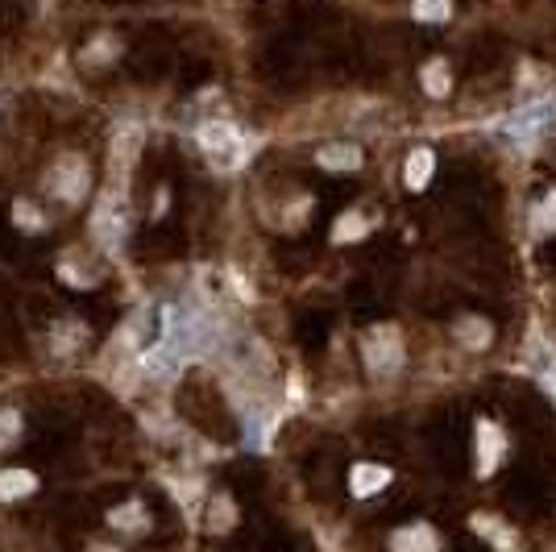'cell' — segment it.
Here are the masks:
<instances>
[{
    "label": "cell",
    "instance_id": "cell-9",
    "mask_svg": "<svg viewBox=\"0 0 556 552\" xmlns=\"http://www.w3.org/2000/svg\"><path fill=\"white\" fill-rule=\"evenodd\" d=\"M316 162H320L324 171H357V167H361V150L337 142V146H324V150L316 154Z\"/></svg>",
    "mask_w": 556,
    "mask_h": 552
},
{
    "label": "cell",
    "instance_id": "cell-7",
    "mask_svg": "<svg viewBox=\"0 0 556 552\" xmlns=\"http://www.w3.org/2000/svg\"><path fill=\"white\" fill-rule=\"evenodd\" d=\"M386 482H391V469H386V465H370V461L353 465V474H349V490L357 494V499H370V494H378Z\"/></svg>",
    "mask_w": 556,
    "mask_h": 552
},
{
    "label": "cell",
    "instance_id": "cell-4",
    "mask_svg": "<svg viewBox=\"0 0 556 552\" xmlns=\"http://www.w3.org/2000/svg\"><path fill=\"white\" fill-rule=\"evenodd\" d=\"M50 191L59 200L67 204H79L83 196H88V183H92V171H88V162H83V154H63L59 162L50 167Z\"/></svg>",
    "mask_w": 556,
    "mask_h": 552
},
{
    "label": "cell",
    "instance_id": "cell-19",
    "mask_svg": "<svg viewBox=\"0 0 556 552\" xmlns=\"http://www.w3.org/2000/svg\"><path fill=\"white\" fill-rule=\"evenodd\" d=\"M13 220H17V229H25V233H38L42 229V212L34 204H25V200L13 204Z\"/></svg>",
    "mask_w": 556,
    "mask_h": 552
},
{
    "label": "cell",
    "instance_id": "cell-1",
    "mask_svg": "<svg viewBox=\"0 0 556 552\" xmlns=\"http://www.w3.org/2000/svg\"><path fill=\"white\" fill-rule=\"evenodd\" d=\"M92 233L104 250H121V241L129 233V200H125V179H113L104 187V196L92 216Z\"/></svg>",
    "mask_w": 556,
    "mask_h": 552
},
{
    "label": "cell",
    "instance_id": "cell-12",
    "mask_svg": "<svg viewBox=\"0 0 556 552\" xmlns=\"http://www.w3.org/2000/svg\"><path fill=\"white\" fill-rule=\"evenodd\" d=\"M391 544H395L399 552H407V548H424V552H432L440 540H436V532H432V528H424V523H415V528L395 532V536H391Z\"/></svg>",
    "mask_w": 556,
    "mask_h": 552
},
{
    "label": "cell",
    "instance_id": "cell-3",
    "mask_svg": "<svg viewBox=\"0 0 556 552\" xmlns=\"http://www.w3.org/2000/svg\"><path fill=\"white\" fill-rule=\"evenodd\" d=\"M361 353H366V366L374 378H386L395 374L403 366V341H399V328L391 324H378L366 333V341H361Z\"/></svg>",
    "mask_w": 556,
    "mask_h": 552
},
{
    "label": "cell",
    "instance_id": "cell-18",
    "mask_svg": "<svg viewBox=\"0 0 556 552\" xmlns=\"http://www.w3.org/2000/svg\"><path fill=\"white\" fill-rule=\"evenodd\" d=\"M233 503L229 499H212V507H208V528H216V532H225V528H233Z\"/></svg>",
    "mask_w": 556,
    "mask_h": 552
},
{
    "label": "cell",
    "instance_id": "cell-15",
    "mask_svg": "<svg viewBox=\"0 0 556 552\" xmlns=\"http://www.w3.org/2000/svg\"><path fill=\"white\" fill-rule=\"evenodd\" d=\"M411 13H415V21L440 25V21H449V17H453V5H449V0H415Z\"/></svg>",
    "mask_w": 556,
    "mask_h": 552
},
{
    "label": "cell",
    "instance_id": "cell-22",
    "mask_svg": "<svg viewBox=\"0 0 556 552\" xmlns=\"http://www.w3.org/2000/svg\"><path fill=\"white\" fill-rule=\"evenodd\" d=\"M17 432H21V416H17V411H0V445L13 440Z\"/></svg>",
    "mask_w": 556,
    "mask_h": 552
},
{
    "label": "cell",
    "instance_id": "cell-14",
    "mask_svg": "<svg viewBox=\"0 0 556 552\" xmlns=\"http://www.w3.org/2000/svg\"><path fill=\"white\" fill-rule=\"evenodd\" d=\"M108 523L121 528V532H137V528H146V507L142 503H125V507H117L113 515H108Z\"/></svg>",
    "mask_w": 556,
    "mask_h": 552
},
{
    "label": "cell",
    "instance_id": "cell-10",
    "mask_svg": "<svg viewBox=\"0 0 556 552\" xmlns=\"http://www.w3.org/2000/svg\"><path fill=\"white\" fill-rule=\"evenodd\" d=\"M38 490V478L30 474V469H5L0 474V499L13 503V499H25V494Z\"/></svg>",
    "mask_w": 556,
    "mask_h": 552
},
{
    "label": "cell",
    "instance_id": "cell-5",
    "mask_svg": "<svg viewBox=\"0 0 556 552\" xmlns=\"http://www.w3.org/2000/svg\"><path fill=\"white\" fill-rule=\"evenodd\" d=\"M552 121H556V100H540V104H527L523 113H515L503 133L511 137V142H519V146H532Z\"/></svg>",
    "mask_w": 556,
    "mask_h": 552
},
{
    "label": "cell",
    "instance_id": "cell-16",
    "mask_svg": "<svg viewBox=\"0 0 556 552\" xmlns=\"http://www.w3.org/2000/svg\"><path fill=\"white\" fill-rule=\"evenodd\" d=\"M366 216L361 212H345L341 220H337V229H332V241H357V237H366Z\"/></svg>",
    "mask_w": 556,
    "mask_h": 552
},
{
    "label": "cell",
    "instance_id": "cell-11",
    "mask_svg": "<svg viewBox=\"0 0 556 552\" xmlns=\"http://www.w3.org/2000/svg\"><path fill=\"white\" fill-rule=\"evenodd\" d=\"M453 337H457L465 349H486V345H490V324H486L482 316H465V320H457Z\"/></svg>",
    "mask_w": 556,
    "mask_h": 552
},
{
    "label": "cell",
    "instance_id": "cell-17",
    "mask_svg": "<svg viewBox=\"0 0 556 552\" xmlns=\"http://www.w3.org/2000/svg\"><path fill=\"white\" fill-rule=\"evenodd\" d=\"M532 220H536V233H556V191H548V196L536 204Z\"/></svg>",
    "mask_w": 556,
    "mask_h": 552
},
{
    "label": "cell",
    "instance_id": "cell-21",
    "mask_svg": "<svg viewBox=\"0 0 556 552\" xmlns=\"http://www.w3.org/2000/svg\"><path fill=\"white\" fill-rule=\"evenodd\" d=\"M88 63H108V59H117V42L113 38H100V42H92L88 46V54H83Z\"/></svg>",
    "mask_w": 556,
    "mask_h": 552
},
{
    "label": "cell",
    "instance_id": "cell-8",
    "mask_svg": "<svg viewBox=\"0 0 556 552\" xmlns=\"http://www.w3.org/2000/svg\"><path fill=\"white\" fill-rule=\"evenodd\" d=\"M432 171H436L432 150H411L407 167H403V183H407L411 191H424V187H428V179H432Z\"/></svg>",
    "mask_w": 556,
    "mask_h": 552
},
{
    "label": "cell",
    "instance_id": "cell-2",
    "mask_svg": "<svg viewBox=\"0 0 556 552\" xmlns=\"http://www.w3.org/2000/svg\"><path fill=\"white\" fill-rule=\"evenodd\" d=\"M200 146L212 158V167H220V171H237L249 158V137H241V129L233 121H204Z\"/></svg>",
    "mask_w": 556,
    "mask_h": 552
},
{
    "label": "cell",
    "instance_id": "cell-6",
    "mask_svg": "<svg viewBox=\"0 0 556 552\" xmlns=\"http://www.w3.org/2000/svg\"><path fill=\"white\" fill-rule=\"evenodd\" d=\"M498 461H503V428L490 424V420H482V424H478V474H482V478L494 474Z\"/></svg>",
    "mask_w": 556,
    "mask_h": 552
},
{
    "label": "cell",
    "instance_id": "cell-13",
    "mask_svg": "<svg viewBox=\"0 0 556 552\" xmlns=\"http://www.w3.org/2000/svg\"><path fill=\"white\" fill-rule=\"evenodd\" d=\"M424 88H428V96H444L453 88V71H449V63L444 59H436V63H428L424 67Z\"/></svg>",
    "mask_w": 556,
    "mask_h": 552
},
{
    "label": "cell",
    "instance_id": "cell-20",
    "mask_svg": "<svg viewBox=\"0 0 556 552\" xmlns=\"http://www.w3.org/2000/svg\"><path fill=\"white\" fill-rule=\"evenodd\" d=\"M474 532L478 536H486V540H494V544H511V536L503 532V528H498V523H494V515H474Z\"/></svg>",
    "mask_w": 556,
    "mask_h": 552
}]
</instances>
